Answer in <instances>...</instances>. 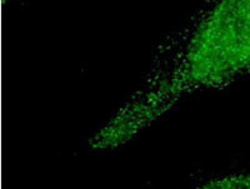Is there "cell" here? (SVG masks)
<instances>
[{"instance_id": "6da1fadb", "label": "cell", "mask_w": 250, "mask_h": 189, "mask_svg": "<svg viewBox=\"0 0 250 189\" xmlns=\"http://www.w3.org/2000/svg\"><path fill=\"white\" fill-rule=\"evenodd\" d=\"M250 75V0H215L194 29L176 69L148 86L173 109L187 94Z\"/></svg>"}, {"instance_id": "7a4b0ae2", "label": "cell", "mask_w": 250, "mask_h": 189, "mask_svg": "<svg viewBox=\"0 0 250 189\" xmlns=\"http://www.w3.org/2000/svg\"><path fill=\"white\" fill-rule=\"evenodd\" d=\"M190 189H250V168L236 169L207 178Z\"/></svg>"}, {"instance_id": "3957f363", "label": "cell", "mask_w": 250, "mask_h": 189, "mask_svg": "<svg viewBox=\"0 0 250 189\" xmlns=\"http://www.w3.org/2000/svg\"><path fill=\"white\" fill-rule=\"evenodd\" d=\"M1 1H3V4H4V5H5V4H6V3H8L9 0H1Z\"/></svg>"}]
</instances>
